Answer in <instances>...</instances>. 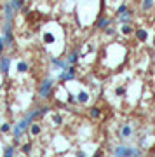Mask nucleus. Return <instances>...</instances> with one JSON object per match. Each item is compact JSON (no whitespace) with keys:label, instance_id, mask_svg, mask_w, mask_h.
Wrapping results in <instances>:
<instances>
[{"label":"nucleus","instance_id":"obj_34","mask_svg":"<svg viewBox=\"0 0 155 157\" xmlns=\"http://www.w3.org/2000/svg\"><path fill=\"white\" fill-rule=\"evenodd\" d=\"M2 77H6L4 73H0V87H2Z\"/></svg>","mask_w":155,"mask_h":157},{"label":"nucleus","instance_id":"obj_2","mask_svg":"<svg viewBox=\"0 0 155 157\" xmlns=\"http://www.w3.org/2000/svg\"><path fill=\"white\" fill-rule=\"evenodd\" d=\"M32 122H33V121L28 117V115L26 117H23L21 121H17V122L12 126V138H14V140H21L23 136L28 133V129H30V124Z\"/></svg>","mask_w":155,"mask_h":157},{"label":"nucleus","instance_id":"obj_6","mask_svg":"<svg viewBox=\"0 0 155 157\" xmlns=\"http://www.w3.org/2000/svg\"><path fill=\"white\" fill-rule=\"evenodd\" d=\"M11 67H12V58L7 56V54H2V56H0V73L9 75Z\"/></svg>","mask_w":155,"mask_h":157},{"label":"nucleus","instance_id":"obj_37","mask_svg":"<svg viewBox=\"0 0 155 157\" xmlns=\"http://www.w3.org/2000/svg\"><path fill=\"white\" fill-rule=\"evenodd\" d=\"M153 117H155V110H153Z\"/></svg>","mask_w":155,"mask_h":157},{"label":"nucleus","instance_id":"obj_23","mask_svg":"<svg viewBox=\"0 0 155 157\" xmlns=\"http://www.w3.org/2000/svg\"><path fill=\"white\" fill-rule=\"evenodd\" d=\"M51 121H52V124H54V126H61V124L65 122L63 113H59V112H52V115H51Z\"/></svg>","mask_w":155,"mask_h":157},{"label":"nucleus","instance_id":"obj_3","mask_svg":"<svg viewBox=\"0 0 155 157\" xmlns=\"http://www.w3.org/2000/svg\"><path fill=\"white\" fill-rule=\"evenodd\" d=\"M113 155H119V157H134V155H141V150H139L138 147H129V145H120L113 147Z\"/></svg>","mask_w":155,"mask_h":157},{"label":"nucleus","instance_id":"obj_31","mask_svg":"<svg viewBox=\"0 0 155 157\" xmlns=\"http://www.w3.org/2000/svg\"><path fill=\"white\" fill-rule=\"evenodd\" d=\"M7 49V44H6V39H4V35H0V56L4 54V51Z\"/></svg>","mask_w":155,"mask_h":157},{"label":"nucleus","instance_id":"obj_30","mask_svg":"<svg viewBox=\"0 0 155 157\" xmlns=\"http://www.w3.org/2000/svg\"><path fill=\"white\" fill-rule=\"evenodd\" d=\"M40 112H42V117H45L47 113H52V107H49V105H42V107H40Z\"/></svg>","mask_w":155,"mask_h":157},{"label":"nucleus","instance_id":"obj_14","mask_svg":"<svg viewBox=\"0 0 155 157\" xmlns=\"http://www.w3.org/2000/svg\"><path fill=\"white\" fill-rule=\"evenodd\" d=\"M56 42V35L49 30H45L44 33H42V44L44 45H52Z\"/></svg>","mask_w":155,"mask_h":157},{"label":"nucleus","instance_id":"obj_1","mask_svg":"<svg viewBox=\"0 0 155 157\" xmlns=\"http://www.w3.org/2000/svg\"><path fill=\"white\" fill-rule=\"evenodd\" d=\"M56 82L58 78H52V77H45L39 86V96L40 100H49L51 96L54 94V87H56Z\"/></svg>","mask_w":155,"mask_h":157},{"label":"nucleus","instance_id":"obj_19","mask_svg":"<svg viewBox=\"0 0 155 157\" xmlns=\"http://www.w3.org/2000/svg\"><path fill=\"white\" fill-rule=\"evenodd\" d=\"M16 72L17 73H26V72H30V65H28V61H25V59H21V61H17V65H16Z\"/></svg>","mask_w":155,"mask_h":157},{"label":"nucleus","instance_id":"obj_8","mask_svg":"<svg viewBox=\"0 0 155 157\" xmlns=\"http://www.w3.org/2000/svg\"><path fill=\"white\" fill-rule=\"evenodd\" d=\"M80 56H82V54H80V49L70 51V52L66 54V58H65V59H66V63H68V67H73V65H77V63L80 61Z\"/></svg>","mask_w":155,"mask_h":157},{"label":"nucleus","instance_id":"obj_21","mask_svg":"<svg viewBox=\"0 0 155 157\" xmlns=\"http://www.w3.org/2000/svg\"><path fill=\"white\" fill-rule=\"evenodd\" d=\"M101 113H103L101 107H91V108H89V117H91V119H94V121L101 119Z\"/></svg>","mask_w":155,"mask_h":157},{"label":"nucleus","instance_id":"obj_33","mask_svg":"<svg viewBox=\"0 0 155 157\" xmlns=\"http://www.w3.org/2000/svg\"><path fill=\"white\" fill-rule=\"evenodd\" d=\"M77 155L84 157V155H87V154H85V150H77Z\"/></svg>","mask_w":155,"mask_h":157},{"label":"nucleus","instance_id":"obj_22","mask_svg":"<svg viewBox=\"0 0 155 157\" xmlns=\"http://www.w3.org/2000/svg\"><path fill=\"white\" fill-rule=\"evenodd\" d=\"M16 154H17V147L16 145H12L11 143V145L4 147V155L6 157H12V155H16Z\"/></svg>","mask_w":155,"mask_h":157},{"label":"nucleus","instance_id":"obj_29","mask_svg":"<svg viewBox=\"0 0 155 157\" xmlns=\"http://www.w3.org/2000/svg\"><path fill=\"white\" fill-rule=\"evenodd\" d=\"M103 32H105V35H106V37H115V35H117V30L113 28L112 25H110V26H108V28H105V30H103Z\"/></svg>","mask_w":155,"mask_h":157},{"label":"nucleus","instance_id":"obj_15","mask_svg":"<svg viewBox=\"0 0 155 157\" xmlns=\"http://www.w3.org/2000/svg\"><path fill=\"white\" fill-rule=\"evenodd\" d=\"M89 100H91V94H89V91L82 89V91H78V93H77V101H78V105H87Z\"/></svg>","mask_w":155,"mask_h":157},{"label":"nucleus","instance_id":"obj_13","mask_svg":"<svg viewBox=\"0 0 155 157\" xmlns=\"http://www.w3.org/2000/svg\"><path fill=\"white\" fill-rule=\"evenodd\" d=\"M153 7H155V0H141V2H139V9H141L145 14L152 12Z\"/></svg>","mask_w":155,"mask_h":157},{"label":"nucleus","instance_id":"obj_35","mask_svg":"<svg viewBox=\"0 0 155 157\" xmlns=\"http://www.w3.org/2000/svg\"><path fill=\"white\" fill-rule=\"evenodd\" d=\"M152 47H155V35H153V39H152Z\"/></svg>","mask_w":155,"mask_h":157},{"label":"nucleus","instance_id":"obj_25","mask_svg":"<svg viewBox=\"0 0 155 157\" xmlns=\"http://www.w3.org/2000/svg\"><path fill=\"white\" fill-rule=\"evenodd\" d=\"M0 133H2V135H9V133H12V124L11 122H2L0 124Z\"/></svg>","mask_w":155,"mask_h":157},{"label":"nucleus","instance_id":"obj_28","mask_svg":"<svg viewBox=\"0 0 155 157\" xmlns=\"http://www.w3.org/2000/svg\"><path fill=\"white\" fill-rule=\"evenodd\" d=\"M78 101H77V96L72 94V93H68L66 94V105H77Z\"/></svg>","mask_w":155,"mask_h":157},{"label":"nucleus","instance_id":"obj_26","mask_svg":"<svg viewBox=\"0 0 155 157\" xmlns=\"http://www.w3.org/2000/svg\"><path fill=\"white\" fill-rule=\"evenodd\" d=\"M12 7H14V11H21L23 7H25V4H26V0H11Z\"/></svg>","mask_w":155,"mask_h":157},{"label":"nucleus","instance_id":"obj_7","mask_svg":"<svg viewBox=\"0 0 155 157\" xmlns=\"http://www.w3.org/2000/svg\"><path fill=\"white\" fill-rule=\"evenodd\" d=\"M134 135V128L131 124H122L120 129H119V136H120L122 140H129V138H133Z\"/></svg>","mask_w":155,"mask_h":157},{"label":"nucleus","instance_id":"obj_36","mask_svg":"<svg viewBox=\"0 0 155 157\" xmlns=\"http://www.w3.org/2000/svg\"><path fill=\"white\" fill-rule=\"evenodd\" d=\"M152 59H155V47H153V54H152Z\"/></svg>","mask_w":155,"mask_h":157},{"label":"nucleus","instance_id":"obj_9","mask_svg":"<svg viewBox=\"0 0 155 157\" xmlns=\"http://www.w3.org/2000/svg\"><path fill=\"white\" fill-rule=\"evenodd\" d=\"M134 37H136L138 42L145 44V42H148L150 33H148V30H146V28H136V30H134Z\"/></svg>","mask_w":155,"mask_h":157},{"label":"nucleus","instance_id":"obj_17","mask_svg":"<svg viewBox=\"0 0 155 157\" xmlns=\"http://www.w3.org/2000/svg\"><path fill=\"white\" fill-rule=\"evenodd\" d=\"M19 152L25 154V155H32V152H33V141H25L19 145Z\"/></svg>","mask_w":155,"mask_h":157},{"label":"nucleus","instance_id":"obj_10","mask_svg":"<svg viewBox=\"0 0 155 157\" xmlns=\"http://www.w3.org/2000/svg\"><path fill=\"white\" fill-rule=\"evenodd\" d=\"M42 131H44V126L40 122H32L30 124V129H28V133H30V136H33V138H37V136L42 135Z\"/></svg>","mask_w":155,"mask_h":157},{"label":"nucleus","instance_id":"obj_5","mask_svg":"<svg viewBox=\"0 0 155 157\" xmlns=\"http://www.w3.org/2000/svg\"><path fill=\"white\" fill-rule=\"evenodd\" d=\"M77 73H78L77 68L73 65V67H68L66 70H59L58 75H56V78L59 82H72V80H77Z\"/></svg>","mask_w":155,"mask_h":157},{"label":"nucleus","instance_id":"obj_12","mask_svg":"<svg viewBox=\"0 0 155 157\" xmlns=\"http://www.w3.org/2000/svg\"><path fill=\"white\" fill-rule=\"evenodd\" d=\"M112 21H113V19L108 17V16H100L94 26H96V30H105V28H108V26L112 25Z\"/></svg>","mask_w":155,"mask_h":157},{"label":"nucleus","instance_id":"obj_20","mask_svg":"<svg viewBox=\"0 0 155 157\" xmlns=\"http://www.w3.org/2000/svg\"><path fill=\"white\" fill-rule=\"evenodd\" d=\"M117 19H119L120 25H124V23H133V12L127 11V12H124V14H119Z\"/></svg>","mask_w":155,"mask_h":157},{"label":"nucleus","instance_id":"obj_32","mask_svg":"<svg viewBox=\"0 0 155 157\" xmlns=\"http://www.w3.org/2000/svg\"><path fill=\"white\" fill-rule=\"evenodd\" d=\"M103 154H105V152H103V148H98V150L94 152V155H103Z\"/></svg>","mask_w":155,"mask_h":157},{"label":"nucleus","instance_id":"obj_16","mask_svg":"<svg viewBox=\"0 0 155 157\" xmlns=\"http://www.w3.org/2000/svg\"><path fill=\"white\" fill-rule=\"evenodd\" d=\"M51 65L52 67H56L58 70H66L68 68V63H66V59H59V58H51Z\"/></svg>","mask_w":155,"mask_h":157},{"label":"nucleus","instance_id":"obj_24","mask_svg":"<svg viewBox=\"0 0 155 157\" xmlns=\"http://www.w3.org/2000/svg\"><path fill=\"white\" fill-rule=\"evenodd\" d=\"M113 93H115V96H119V98H122V96H126L127 94V86H124V84H119L113 89Z\"/></svg>","mask_w":155,"mask_h":157},{"label":"nucleus","instance_id":"obj_27","mask_svg":"<svg viewBox=\"0 0 155 157\" xmlns=\"http://www.w3.org/2000/svg\"><path fill=\"white\" fill-rule=\"evenodd\" d=\"M129 11V6H127V2H122L120 6L117 7V16L119 14H124V12H127Z\"/></svg>","mask_w":155,"mask_h":157},{"label":"nucleus","instance_id":"obj_11","mask_svg":"<svg viewBox=\"0 0 155 157\" xmlns=\"http://www.w3.org/2000/svg\"><path fill=\"white\" fill-rule=\"evenodd\" d=\"M14 14H16V11H14V7H12L11 0H9V2L4 4V17H6V21H12V19H14Z\"/></svg>","mask_w":155,"mask_h":157},{"label":"nucleus","instance_id":"obj_18","mask_svg":"<svg viewBox=\"0 0 155 157\" xmlns=\"http://www.w3.org/2000/svg\"><path fill=\"white\" fill-rule=\"evenodd\" d=\"M134 26L131 25V23H124V25H120V33L124 35V37H129V35L134 33Z\"/></svg>","mask_w":155,"mask_h":157},{"label":"nucleus","instance_id":"obj_4","mask_svg":"<svg viewBox=\"0 0 155 157\" xmlns=\"http://www.w3.org/2000/svg\"><path fill=\"white\" fill-rule=\"evenodd\" d=\"M2 35H4V39H6L7 49H12L14 44H16V39H14V25H12V21H6V23H4Z\"/></svg>","mask_w":155,"mask_h":157}]
</instances>
